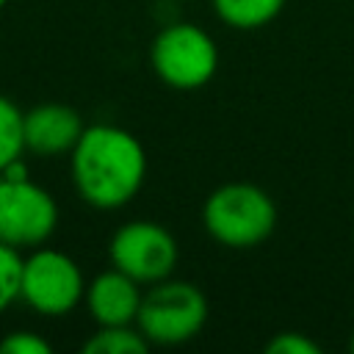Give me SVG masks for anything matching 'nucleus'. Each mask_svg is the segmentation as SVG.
Listing matches in <instances>:
<instances>
[{"mask_svg":"<svg viewBox=\"0 0 354 354\" xmlns=\"http://www.w3.org/2000/svg\"><path fill=\"white\" fill-rule=\"evenodd\" d=\"M268 354H321V346L304 332H277L266 343Z\"/></svg>","mask_w":354,"mask_h":354,"instance_id":"4468645a","label":"nucleus"},{"mask_svg":"<svg viewBox=\"0 0 354 354\" xmlns=\"http://www.w3.org/2000/svg\"><path fill=\"white\" fill-rule=\"evenodd\" d=\"M80 113L66 102H39L22 113V133H25V152L39 158H58L69 155L83 133Z\"/></svg>","mask_w":354,"mask_h":354,"instance_id":"6e6552de","label":"nucleus"},{"mask_svg":"<svg viewBox=\"0 0 354 354\" xmlns=\"http://www.w3.org/2000/svg\"><path fill=\"white\" fill-rule=\"evenodd\" d=\"M19 279H22V254L19 249L0 241V315L19 301Z\"/></svg>","mask_w":354,"mask_h":354,"instance_id":"ddd939ff","label":"nucleus"},{"mask_svg":"<svg viewBox=\"0 0 354 354\" xmlns=\"http://www.w3.org/2000/svg\"><path fill=\"white\" fill-rule=\"evenodd\" d=\"M86 354H144L149 351V340L141 335L136 324L124 326H97V332L83 343Z\"/></svg>","mask_w":354,"mask_h":354,"instance_id":"9b49d317","label":"nucleus"},{"mask_svg":"<svg viewBox=\"0 0 354 354\" xmlns=\"http://www.w3.org/2000/svg\"><path fill=\"white\" fill-rule=\"evenodd\" d=\"M149 66L163 86L196 91L218 72V44L196 22H169L149 44Z\"/></svg>","mask_w":354,"mask_h":354,"instance_id":"20e7f679","label":"nucleus"},{"mask_svg":"<svg viewBox=\"0 0 354 354\" xmlns=\"http://www.w3.org/2000/svg\"><path fill=\"white\" fill-rule=\"evenodd\" d=\"M202 227L224 249H257L277 230V205L266 188L232 180L207 194Z\"/></svg>","mask_w":354,"mask_h":354,"instance_id":"f03ea898","label":"nucleus"},{"mask_svg":"<svg viewBox=\"0 0 354 354\" xmlns=\"http://www.w3.org/2000/svg\"><path fill=\"white\" fill-rule=\"evenodd\" d=\"M50 351H53V346L30 329L8 332L0 340V354H50Z\"/></svg>","mask_w":354,"mask_h":354,"instance_id":"2eb2a0df","label":"nucleus"},{"mask_svg":"<svg viewBox=\"0 0 354 354\" xmlns=\"http://www.w3.org/2000/svg\"><path fill=\"white\" fill-rule=\"evenodd\" d=\"M348 351H354V332H351V337H348Z\"/></svg>","mask_w":354,"mask_h":354,"instance_id":"dca6fc26","label":"nucleus"},{"mask_svg":"<svg viewBox=\"0 0 354 354\" xmlns=\"http://www.w3.org/2000/svg\"><path fill=\"white\" fill-rule=\"evenodd\" d=\"M69 171L77 196L94 210L130 205L147 180L144 144L119 124H86L69 152Z\"/></svg>","mask_w":354,"mask_h":354,"instance_id":"f257e3e1","label":"nucleus"},{"mask_svg":"<svg viewBox=\"0 0 354 354\" xmlns=\"http://www.w3.org/2000/svg\"><path fill=\"white\" fill-rule=\"evenodd\" d=\"M108 260L138 285H155L174 274L180 263V243L163 224L152 218H133L113 230L108 241Z\"/></svg>","mask_w":354,"mask_h":354,"instance_id":"423d86ee","label":"nucleus"},{"mask_svg":"<svg viewBox=\"0 0 354 354\" xmlns=\"http://www.w3.org/2000/svg\"><path fill=\"white\" fill-rule=\"evenodd\" d=\"M86 277L75 257L61 249L36 246L22 257L19 301H25L36 315L64 318L77 304H83Z\"/></svg>","mask_w":354,"mask_h":354,"instance_id":"39448f33","label":"nucleus"},{"mask_svg":"<svg viewBox=\"0 0 354 354\" xmlns=\"http://www.w3.org/2000/svg\"><path fill=\"white\" fill-rule=\"evenodd\" d=\"M288 0H210L213 14L232 30H260L271 25Z\"/></svg>","mask_w":354,"mask_h":354,"instance_id":"9d476101","label":"nucleus"},{"mask_svg":"<svg viewBox=\"0 0 354 354\" xmlns=\"http://www.w3.org/2000/svg\"><path fill=\"white\" fill-rule=\"evenodd\" d=\"M22 113L17 102L0 94V171L11 166L25 152V133H22Z\"/></svg>","mask_w":354,"mask_h":354,"instance_id":"f8f14e48","label":"nucleus"},{"mask_svg":"<svg viewBox=\"0 0 354 354\" xmlns=\"http://www.w3.org/2000/svg\"><path fill=\"white\" fill-rule=\"evenodd\" d=\"M58 230V202L28 177L0 174V241L14 249L44 246Z\"/></svg>","mask_w":354,"mask_h":354,"instance_id":"0eeeda50","label":"nucleus"},{"mask_svg":"<svg viewBox=\"0 0 354 354\" xmlns=\"http://www.w3.org/2000/svg\"><path fill=\"white\" fill-rule=\"evenodd\" d=\"M210 307L199 285L188 279L166 277L147 285L136 326L149 340V346H183L194 340L207 324Z\"/></svg>","mask_w":354,"mask_h":354,"instance_id":"7ed1b4c3","label":"nucleus"},{"mask_svg":"<svg viewBox=\"0 0 354 354\" xmlns=\"http://www.w3.org/2000/svg\"><path fill=\"white\" fill-rule=\"evenodd\" d=\"M141 288L144 285H138L133 277H127L124 271L111 266L108 271H100L91 282H86L83 304L97 326L136 324L141 296H144Z\"/></svg>","mask_w":354,"mask_h":354,"instance_id":"1a4fd4ad","label":"nucleus"},{"mask_svg":"<svg viewBox=\"0 0 354 354\" xmlns=\"http://www.w3.org/2000/svg\"><path fill=\"white\" fill-rule=\"evenodd\" d=\"M6 6H8V0H0V11H3V8H6Z\"/></svg>","mask_w":354,"mask_h":354,"instance_id":"f3484780","label":"nucleus"}]
</instances>
